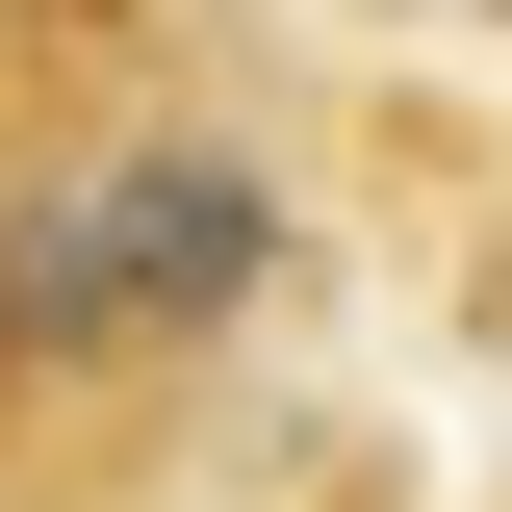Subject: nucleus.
Masks as SVG:
<instances>
[{"instance_id":"1","label":"nucleus","mask_w":512,"mask_h":512,"mask_svg":"<svg viewBox=\"0 0 512 512\" xmlns=\"http://www.w3.org/2000/svg\"><path fill=\"white\" fill-rule=\"evenodd\" d=\"M256 282H282V180L231 128H128V154L0 205V359H180Z\"/></svg>"}]
</instances>
